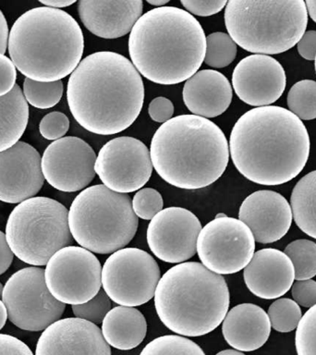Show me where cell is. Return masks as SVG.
<instances>
[{
  "label": "cell",
  "mask_w": 316,
  "mask_h": 355,
  "mask_svg": "<svg viewBox=\"0 0 316 355\" xmlns=\"http://www.w3.org/2000/svg\"><path fill=\"white\" fill-rule=\"evenodd\" d=\"M141 0H80L78 12L86 29L104 39H116L132 32L143 15Z\"/></svg>",
  "instance_id": "22"
},
{
  "label": "cell",
  "mask_w": 316,
  "mask_h": 355,
  "mask_svg": "<svg viewBox=\"0 0 316 355\" xmlns=\"http://www.w3.org/2000/svg\"><path fill=\"white\" fill-rule=\"evenodd\" d=\"M148 114L152 121L164 124L173 116V103L166 97L158 96L150 103Z\"/></svg>",
  "instance_id": "41"
},
{
  "label": "cell",
  "mask_w": 316,
  "mask_h": 355,
  "mask_svg": "<svg viewBox=\"0 0 316 355\" xmlns=\"http://www.w3.org/2000/svg\"><path fill=\"white\" fill-rule=\"evenodd\" d=\"M224 216H226V215H225V214H223V213H220V214H218V215L216 216V218H224Z\"/></svg>",
  "instance_id": "52"
},
{
  "label": "cell",
  "mask_w": 316,
  "mask_h": 355,
  "mask_svg": "<svg viewBox=\"0 0 316 355\" xmlns=\"http://www.w3.org/2000/svg\"><path fill=\"white\" fill-rule=\"evenodd\" d=\"M111 299L101 288L90 301L82 304L72 305V312L77 318L91 322L97 326L104 320L111 310Z\"/></svg>",
  "instance_id": "35"
},
{
  "label": "cell",
  "mask_w": 316,
  "mask_h": 355,
  "mask_svg": "<svg viewBox=\"0 0 316 355\" xmlns=\"http://www.w3.org/2000/svg\"><path fill=\"white\" fill-rule=\"evenodd\" d=\"M8 35H10V31H8L7 19L0 10V54L4 55L7 51Z\"/></svg>",
  "instance_id": "45"
},
{
  "label": "cell",
  "mask_w": 316,
  "mask_h": 355,
  "mask_svg": "<svg viewBox=\"0 0 316 355\" xmlns=\"http://www.w3.org/2000/svg\"><path fill=\"white\" fill-rule=\"evenodd\" d=\"M44 279L58 301L65 304H82L101 290L102 266L89 250L69 245L50 258Z\"/></svg>",
  "instance_id": "12"
},
{
  "label": "cell",
  "mask_w": 316,
  "mask_h": 355,
  "mask_svg": "<svg viewBox=\"0 0 316 355\" xmlns=\"http://www.w3.org/2000/svg\"><path fill=\"white\" fill-rule=\"evenodd\" d=\"M299 55L306 60H315L316 57V31H307L297 44Z\"/></svg>",
  "instance_id": "43"
},
{
  "label": "cell",
  "mask_w": 316,
  "mask_h": 355,
  "mask_svg": "<svg viewBox=\"0 0 316 355\" xmlns=\"http://www.w3.org/2000/svg\"><path fill=\"white\" fill-rule=\"evenodd\" d=\"M35 355H111L101 329L77 318L60 319L44 330Z\"/></svg>",
  "instance_id": "19"
},
{
  "label": "cell",
  "mask_w": 316,
  "mask_h": 355,
  "mask_svg": "<svg viewBox=\"0 0 316 355\" xmlns=\"http://www.w3.org/2000/svg\"><path fill=\"white\" fill-rule=\"evenodd\" d=\"M3 288L4 287H3L2 283L0 282V298H2Z\"/></svg>",
  "instance_id": "51"
},
{
  "label": "cell",
  "mask_w": 316,
  "mask_h": 355,
  "mask_svg": "<svg viewBox=\"0 0 316 355\" xmlns=\"http://www.w3.org/2000/svg\"><path fill=\"white\" fill-rule=\"evenodd\" d=\"M161 322L185 337L213 331L229 312L230 296L226 280L198 262H184L161 277L155 293Z\"/></svg>",
  "instance_id": "6"
},
{
  "label": "cell",
  "mask_w": 316,
  "mask_h": 355,
  "mask_svg": "<svg viewBox=\"0 0 316 355\" xmlns=\"http://www.w3.org/2000/svg\"><path fill=\"white\" fill-rule=\"evenodd\" d=\"M63 92L64 86L61 80L40 83L25 78L22 93L26 102L33 107L39 110H49L60 103Z\"/></svg>",
  "instance_id": "30"
},
{
  "label": "cell",
  "mask_w": 316,
  "mask_h": 355,
  "mask_svg": "<svg viewBox=\"0 0 316 355\" xmlns=\"http://www.w3.org/2000/svg\"><path fill=\"white\" fill-rule=\"evenodd\" d=\"M305 4H306L308 15H310V19L316 24V1L308 0Z\"/></svg>",
  "instance_id": "47"
},
{
  "label": "cell",
  "mask_w": 316,
  "mask_h": 355,
  "mask_svg": "<svg viewBox=\"0 0 316 355\" xmlns=\"http://www.w3.org/2000/svg\"><path fill=\"white\" fill-rule=\"evenodd\" d=\"M102 334L110 346L129 351L140 345L146 337L147 323L134 307H114L102 322Z\"/></svg>",
  "instance_id": "25"
},
{
  "label": "cell",
  "mask_w": 316,
  "mask_h": 355,
  "mask_svg": "<svg viewBox=\"0 0 316 355\" xmlns=\"http://www.w3.org/2000/svg\"><path fill=\"white\" fill-rule=\"evenodd\" d=\"M67 100L88 132L112 135L132 126L144 102V85L132 61L116 52L87 55L71 74Z\"/></svg>",
  "instance_id": "2"
},
{
  "label": "cell",
  "mask_w": 316,
  "mask_h": 355,
  "mask_svg": "<svg viewBox=\"0 0 316 355\" xmlns=\"http://www.w3.org/2000/svg\"><path fill=\"white\" fill-rule=\"evenodd\" d=\"M244 282L254 295L261 299H279L292 287L295 270L284 252L265 248L255 252L244 268Z\"/></svg>",
  "instance_id": "21"
},
{
  "label": "cell",
  "mask_w": 316,
  "mask_h": 355,
  "mask_svg": "<svg viewBox=\"0 0 316 355\" xmlns=\"http://www.w3.org/2000/svg\"><path fill=\"white\" fill-rule=\"evenodd\" d=\"M96 157L90 144L82 139L68 136L54 141L42 157L44 180L64 193L83 190L96 177Z\"/></svg>",
  "instance_id": "15"
},
{
  "label": "cell",
  "mask_w": 316,
  "mask_h": 355,
  "mask_svg": "<svg viewBox=\"0 0 316 355\" xmlns=\"http://www.w3.org/2000/svg\"><path fill=\"white\" fill-rule=\"evenodd\" d=\"M237 44L227 33L218 32L207 36L204 63L215 69L230 65L237 55Z\"/></svg>",
  "instance_id": "31"
},
{
  "label": "cell",
  "mask_w": 316,
  "mask_h": 355,
  "mask_svg": "<svg viewBox=\"0 0 316 355\" xmlns=\"http://www.w3.org/2000/svg\"><path fill=\"white\" fill-rule=\"evenodd\" d=\"M69 129V119L65 114L54 111L41 119L39 130L44 139L57 141L63 138Z\"/></svg>",
  "instance_id": "37"
},
{
  "label": "cell",
  "mask_w": 316,
  "mask_h": 355,
  "mask_svg": "<svg viewBox=\"0 0 316 355\" xmlns=\"http://www.w3.org/2000/svg\"><path fill=\"white\" fill-rule=\"evenodd\" d=\"M152 168L146 144L128 136L107 141L100 150L94 166L105 186L125 194L143 188L152 176Z\"/></svg>",
  "instance_id": "14"
},
{
  "label": "cell",
  "mask_w": 316,
  "mask_h": 355,
  "mask_svg": "<svg viewBox=\"0 0 316 355\" xmlns=\"http://www.w3.org/2000/svg\"><path fill=\"white\" fill-rule=\"evenodd\" d=\"M271 327L270 319L263 308L254 304H241L227 312L222 324V333L232 348L254 352L265 345Z\"/></svg>",
  "instance_id": "24"
},
{
  "label": "cell",
  "mask_w": 316,
  "mask_h": 355,
  "mask_svg": "<svg viewBox=\"0 0 316 355\" xmlns=\"http://www.w3.org/2000/svg\"><path fill=\"white\" fill-rule=\"evenodd\" d=\"M230 37L246 51L276 55L292 49L308 24L304 0H230L225 10Z\"/></svg>",
  "instance_id": "7"
},
{
  "label": "cell",
  "mask_w": 316,
  "mask_h": 355,
  "mask_svg": "<svg viewBox=\"0 0 316 355\" xmlns=\"http://www.w3.org/2000/svg\"><path fill=\"white\" fill-rule=\"evenodd\" d=\"M202 227L193 212L182 207H168L152 219L147 229V243L158 259L184 263L197 252V240Z\"/></svg>",
  "instance_id": "16"
},
{
  "label": "cell",
  "mask_w": 316,
  "mask_h": 355,
  "mask_svg": "<svg viewBox=\"0 0 316 355\" xmlns=\"http://www.w3.org/2000/svg\"><path fill=\"white\" fill-rule=\"evenodd\" d=\"M40 3L44 6V7L58 8H67L69 6L73 5L76 3L75 0H40Z\"/></svg>",
  "instance_id": "46"
},
{
  "label": "cell",
  "mask_w": 316,
  "mask_h": 355,
  "mask_svg": "<svg viewBox=\"0 0 316 355\" xmlns=\"http://www.w3.org/2000/svg\"><path fill=\"white\" fill-rule=\"evenodd\" d=\"M188 13L208 17L220 12L227 6L226 0H182L180 1Z\"/></svg>",
  "instance_id": "39"
},
{
  "label": "cell",
  "mask_w": 316,
  "mask_h": 355,
  "mask_svg": "<svg viewBox=\"0 0 316 355\" xmlns=\"http://www.w3.org/2000/svg\"><path fill=\"white\" fill-rule=\"evenodd\" d=\"M8 50L16 69L28 79L58 82L82 61L85 38L73 17L43 6L16 19L8 35Z\"/></svg>",
  "instance_id": "5"
},
{
  "label": "cell",
  "mask_w": 316,
  "mask_h": 355,
  "mask_svg": "<svg viewBox=\"0 0 316 355\" xmlns=\"http://www.w3.org/2000/svg\"><path fill=\"white\" fill-rule=\"evenodd\" d=\"M295 270L296 280L312 279L316 276V243L299 239L288 244L284 250Z\"/></svg>",
  "instance_id": "29"
},
{
  "label": "cell",
  "mask_w": 316,
  "mask_h": 355,
  "mask_svg": "<svg viewBox=\"0 0 316 355\" xmlns=\"http://www.w3.org/2000/svg\"><path fill=\"white\" fill-rule=\"evenodd\" d=\"M183 101L193 115L216 118L231 104L233 92L227 78L213 69H202L186 80Z\"/></svg>",
  "instance_id": "23"
},
{
  "label": "cell",
  "mask_w": 316,
  "mask_h": 355,
  "mask_svg": "<svg viewBox=\"0 0 316 355\" xmlns=\"http://www.w3.org/2000/svg\"><path fill=\"white\" fill-rule=\"evenodd\" d=\"M229 154L238 172L260 185H282L298 176L309 159L304 122L277 105L255 107L236 122Z\"/></svg>",
  "instance_id": "1"
},
{
  "label": "cell",
  "mask_w": 316,
  "mask_h": 355,
  "mask_svg": "<svg viewBox=\"0 0 316 355\" xmlns=\"http://www.w3.org/2000/svg\"><path fill=\"white\" fill-rule=\"evenodd\" d=\"M8 318L7 308H6L4 302L0 300V330L4 327Z\"/></svg>",
  "instance_id": "48"
},
{
  "label": "cell",
  "mask_w": 316,
  "mask_h": 355,
  "mask_svg": "<svg viewBox=\"0 0 316 355\" xmlns=\"http://www.w3.org/2000/svg\"><path fill=\"white\" fill-rule=\"evenodd\" d=\"M293 301L299 306L310 308L316 305V282L313 279L297 280L291 287Z\"/></svg>",
  "instance_id": "38"
},
{
  "label": "cell",
  "mask_w": 316,
  "mask_h": 355,
  "mask_svg": "<svg viewBox=\"0 0 316 355\" xmlns=\"http://www.w3.org/2000/svg\"><path fill=\"white\" fill-rule=\"evenodd\" d=\"M315 72H316V57H315Z\"/></svg>",
  "instance_id": "53"
},
{
  "label": "cell",
  "mask_w": 316,
  "mask_h": 355,
  "mask_svg": "<svg viewBox=\"0 0 316 355\" xmlns=\"http://www.w3.org/2000/svg\"><path fill=\"white\" fill-rule=\"evenodd\" d=\"M267 315L271 327L280 333L295 330L302 318L301 307L293 300L279 298L269 306Z\"/></svg>",
  "instance_id": "33"
},
{
  "label": "cell",
  "mask_w": 316,
  "mask_h": 355,
  "mask_svg": "<svg viewBox=\"0 0 316 355\" xmlns=\"http://www.w3.org/2000/svg\"><path fill=\"white\" fill-rule=\"evenodd\" d=\"M132 202L135 215L144 220H152L164 207L162 196L152 188L139 190L133 196Z\"/></svg>",
  "instance_id": "36"
},
{
  "label": "cell",
  "mask_w": 316,
  "mask_h": 355,
  "mask_svg": "<svg viewBox=\"0 0 316 355\" xmlns=\"http://www.w3.org/2000/svg\"><path fill=\"white\" fill-rule=\"evenodd\" d=\"M207 36L195 17L177 7L155 8L136 22L129 37L139 73L163 85L190 79L204 61Z\"/></svg>",
  "instance_id": "3"
},
{
  "label": "cell",
  "mask_w": 316,
  "mask_h": 355,
  "mask_svg": "<svg viewBox=\"0 0 316 355\" xmlns=\"http://www.w3.org/2000/svg\"><path fill=\"white\" fill-rule=\"evenodd\" d=\"M152 166L166 182L185 190L207 187L226 171L229 146L210 119L180 115L161 125L152 136Z\"/></svg>",
  "instance_id": "4"
},
{
  "label": "cell",
  "mask_w": 316,
  "mask_h": 355,
  "mask_svg": "<svg viewBox=\"0 0 316 355\" xmlns=\"http://www.w3.org/2000/svg\"><path fill=\"white\" fill-rule=\"evenodd\" d=\"M169 2V0H147V3L152 6H155V7H165L166 4Z\"/></svg>",
  "instance_id": "49"
},
{
  "label": "cell",
  "mask_w": 316,
  "mask_h": 355,
  "mask_svg": "<svg viewBox=\"0 0 316 355\" xmlns=\"http://www.w3.org/2000/svg\"><path fill=\"white\" fill-rule=\"evenodd\" d=\"M287 77L281 64L266 55H251L241 60L232 74L238 98L252 107H267L281 97Z\"/></svg>",
  "instance_id": "17"
},
{
  "label": "cell",
  "mask_w": 316,
  "mask_h": 355,
  "mask_svg": "<svg viewBox=\"0 0 316 355\" xmlns=\"http://www.w3.org/2000/svg\"><path fill=\"white\" fill-rule=\"evenodd\" d=\"M2 302L14 326L27 331H42L60 320L66 304L50 293L41 268H22L8 279Z\"/></svg>",
  "instance_id": "10"
},
{
  "label": "cell",
  "mask_w": 316,
  "mask_h": 355,
  "mask_svg": "<svg viewBox=\"0 0 316 355\" xmlns=\"http://www.w3.org/2000/svg\"><path fill=\"white\" fill-rule=\"evenodd\" d=\"M11 251L22 262L44 266L73 238L69 230V210L49 197H33L11 211L6 225Z\"/></svg>",
  "instance_id": "9"
},
{
  "label": "cell",
  "mask_w": 316,
  "mask_h": 355,
  "mask_svg": "<svg viewBox=\"0 0 316 355\" xmlns=\"http://www.w3.org/2000/svg\"><path fill=\"white\" fill-rule=\"evenodd\" d=\"M161 279L159 266L143 250L123 248L113 252L102 268L103 290L121 306H140L154 298Z\"/></svg>",
  "instance_id": "11"
},
{
  "label": "cell",
  "mask_w": 316,
  "mask_h": 355,
  "mask_svg": "<svg viewBox=\"0 0 316 355\" xmlns=\"http://www.w3.org/2000/svg\"><path fill=\"white\" fill-rule=\"evenodd\" d=\"M14 254L8 245L5 233L0 230V275L4 274L12 263Z\"/></svg>",
  "instance_id": "44"
},
{
  "label": "cell",
  "mask_w": 316,
  "mask_h": 355,
  "mask_svg": "<svg viewBox=\"0 0 316 355\" xmlns=\"http://www.w3.org/2000/svg\"><path fill=\"white\" fill-rule=\"evenodd\" d=\"M140 355H205L199 345L177 335L161 336L144 347Z\"/></svg>",
  "instance_id": "32"
},
{
  "label": "cell",
  "mask_w": 316,
  "mask_h": 355,
  "mask_svg": "<svg viewBox=\"0 0 316 355\" xmlns=\"http://www.w3.org/2000/svg\"><path fill=\"white\" fill-rule=\"evenodd\" d=\"M69 226L80 247L107 254L132 241L139 219L128 194L99 184L85 189L75 197L69 211Z\"/></svg>",
  "instance_id": "8"
},
{
  "label": "cell",
  "mask_w": 316,
  "mask_h": 355,
  "mask_svg": "<svg viewBox=\"0 0 316 355\" xmlns=\"http://www.w3.org/2000/svg\"><path fill=\"white\" fill-rule=\"evenodd\" d=\"M298 355H316V305L302 315L295 335Z\"/></svg>",
  "instance_id": "34"
},
{
  "label": "cell",
  "mask_w": 316,
  "mask_h": 355,
  "mask_svg": "<svg viewBox=\"0 0 316 355\" xmlns=\"http://www.w3.org/2000/svg\"><path fill=\"white\" fill-rule=\"evenodd\" d=\"M238 219L251 230L255 241L267 244L276 243L287 234L293 216L290 202L282 194L261 190L244 200Z\"/></svg>",
  "instance_id": "20"
},
{
  "label": "cell",
  "mask_w": 316,
  "mask_h": 355,
  "mask_svg": "<svg viewBox=\"0 0 316 355\" xmlns=\"http://www.w3.org/2000/svg\"><path fill=\"white\" fill-rule=\"evenodd\" d=\"M29 121V107L21 87L15 85L7 96L0 97V152L19 141Z\"/></svg>",
  "instance_id": "26"
},
{
  "label": "cell",
  "mask_w": 316,
  "mask_h": 355,
  "mask_svg": "<svg viewBox=\"0 0 316 355\" xmlns=\"http://www.w3.org/2000/svg\"><path fill=\"white\" fill-rule=\"evenodd\" d=\"M17 71L10 58L0 54V97L7 96L16 85Z\"/></svg>",
  "instance_id": "40"
},
{
  "label": "cell",
  "mask_w": 316,
  "mask_h": 355,
  "mask_svg": "<svg viewBox=\"0 0 316 355\" xmlns=\"http://www.w3.org/2000/svg\"><path fill=\"white\" fill-rule=\"evenodd\" d=\"M41 161L37 150L21 141L0 152V201L21 204L35 196L44 182Z\"/></svg>",
  "instance_id": "18"
},
{
  "label": "cell",
  "mask_w": 316,
  "mask_h": 355,
  "mask_svg": "<svg viewBox=\"0 0 316 355\" xmlns=\"http://www.w3.org/2000/svg\"><path fill=\"white\" fill-rule=\"evenodd\" d=\"M0 355H33L29 347L13 336L0 334Z\"/></svg>",
  "instance_id": "42"
},
{
  "label": "cell",
  "mask_w": 316,
  "mask_h": 355,
  "mask_svg": "<svg viewBox=\"0 0 316 355\" xmlns=\"http://www.w3.org/2000/svg\"><path fill=\"white\" fill-rule=\"evenodd\" d=\"M288 110L301 121L316 119V82L302 80L290 88L287 97Z\"/></svg>",
  "instance_id": "28"
},
{
  "label": "cell",
  "mask_w": 316,
  "mask_h": 355,
  "mask_svg": "<svg viewBox=\"0 0 316 355\" xmlns=\"http://www.w3.org/2000/svg\"><path fill=\"white\" fill-rule=\"evenodd\" d=\"M254 251L255 240L251 230L240 219L227 216L205 225L197 240V252L202 265L218 275L243 270Z\"/></svg>",
  "instance_id": "13"
},
{
  "label": "cell",
  "mask_w": 316,
  "mask_h": 355,
  "mask_svg": "<svg viewBox=\"0 0 316 355\" xmlns=\"http://www.w3.org/2000/svg\"><path fill=\"white\" fill-rule=\"evenodd\" d=\"M290 207L299 230L316 239V171L305 175L294 186Z\"/></svg>",
  "instance_id": "27"
},
{
  "label": "cell",
  "mask_w": 316,
  "mask_h": 355,
  "mask_svg": "<svg viewBox=\"0 0 316 355\" xmlns=\"http://www.w3.org/2000/svg\"><path fill=\"white\" fill-rule=\"evenodd\" d=\"M216 355H245L243 352L237 351V349H224V351L219 352Z\"/></svg>",
  "instance_id": "50"
}]
</instances>
